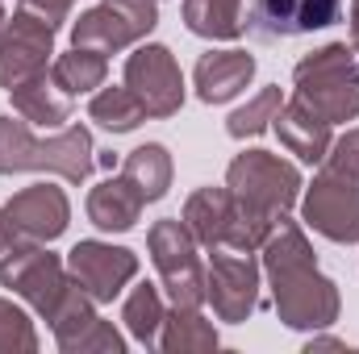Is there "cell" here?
<instances>
[{"instance_id": "cell-1", "label": "cell", "mask_w": 359, "mask_h": 354, "mask_svg": "<svg viewBox=\"0 0 359 354\" xmlns=\"http://www.w3.org/2000/svg\"><path fill=\"white\" fill-rule=\"evenodd\" d=\"M264 259V279L271 288V304H276V317L288 325V330H305V334H318V330H330L343 313V296H339V283L330 275H322L318 255L305 238V229L297 221H280L271 229V238L259 250Z\"/></svg>"}, {"instance_id": "cell-2", "label": "cell", "mask_w": 359, "mask_h": 354, "mask_svg": "<svg viewBox=\"0 0 359 354\" xmlns=\"http://www.w3.org/2000/svg\"><path fill=\"white\" fill-rule=\"evenodd\" d=\"M96 167V146H92L88 125H63L50 138H34L29 121H13L0 113V176H21V171H46L67 183H84Z\"/></svg>"}, {"instance_id": "cell-3", "label": "cell", "mask_w": 359, "mask_h": 354, "mask_svg": "<svg viewBox=\"0 0 359 354\" xmlns=\"http://www.w3.org/2000/svg\"><path fill=\"white\" fill-rule=\"evenodd\" d=\"M297 100L322 113L330 125L359 117V50L347 42H326L292 67Z\"/></svg>"}, {"instance_id": "cell-4", "label": "cell", "mask_w": 359, "mask_h": 354, "mask_svg": "<svg viewBox=\"0 0 359 354\" xmlns=\"http://www.w3.org/2000/svg\"><path fill=\"white\" fill-rule=\"evenodd\" d=\"M0 288H8L13 296H21L46 325L59 317V309L80 292L76 275L67 271V263L46 250L42 242L29 246H8L0 255Z\"/></svg>"}, {"instance_id": "cell-5", "label": "cell", "mask_w": 359, "mask_h": 354, "mask_svg": "<svg viewBox=\"0 0 359 354\" xmlns=\"http://www.w3.org/2000/svg\"><path fill=\"white\" fill-rule=\"evenodd\" d=\"M226 187H230L234 200L251 204L255 213H264L271 221H284L292 213V204L301 200L305 183H301V171L288 159L255 146V150L234 155V163L226 167Z\"/></svg>"}, {"instance_id": "cell-6", "label": "cell", "mask_w": 359, "mask_h": 354, "mask_svg": "<svg viewBox=\"0 0 359 354\" xmlns=\"http://www.w3.org/2000/svg\"><path fill=\"white\" fill-rule=\"evenodd\" d=\"M147 250L159 271V288L168 304L176 309H201L205 304V267H201V246L188 234L180 217H163L147 229Z\"/></svg>"}, {"instance_id": "cell-7", "label": "cell", "mask_w": 359, "mask_h": 354, "mask_svg": "<svg viewBox=\"0 0 359 354\" xmlns=\"http://www.w3.org/2000/svg\"><path fill=\"white\" fill-rule=\"evenodd\" d=\"M301 221L326 242H359V179L322 167L309 187H301Z\"/></svg>"}, {"instance_id": "cell-8", "label": "cell", "mask_w": 359, "mask_h": 354, "mask_svg": "<svg viewBox=\"0 0 359 354\" xmlns=\"http://www.w3.org/2000/svg\"><path fill=\"white\" fill-rule=\"evenodd\" d=\"M259 288H264V267L255 263V255H243V250H209L205 300L213 304L217 321L243 325L259 309Z\"/></svg>"}, {"instance_id": "cell-9", "label": "cell", "mask_w": 359, "mask_h": 354, "mask_svg": "<svg viewBox=\"0 0 359 354\" xmlns=\"http://www.w3.org/2000/svg\"><path fill=\"white\" fill-rule=\"evenodd\" d=\"M50 55H55V25L21 4L0 29V88L13 92L17 84L50 71L55 63Z\"/></svg>"}, {"instance_id": "cell-10", "label": "cell", "mask_w": 359, "mask_h": 354, "mask_svg": "<svg viewBox=\"0 0 359 354\" xmlns=\"http://www.w3.org/2000/svg\"><path fill=\"white\" fill-rule=\"evenodd\" d=\"M0 213H4V225H8L13 246H29V242H42L46 246V242L63 238V229L72 221V200H67V192L59 183L38 179V183L13 192Z\"/></svg>"}, {"instance_id": "cell-11", "label": "cell", "mask_w": 359, "mask_h": 354, "mask_svg": "<svg viewBox=\"0 0 359 354\" xmlns=\"http://www.w3.org/2000/svg\"><path fill=\"white\" fill-rule=\"evenodd\" d=\"M126 88L147 108V117H176L184 104V76L176 55L159 42H138L134 55H126Z\"/></svg>"}, {"instance_id": "cell-12", "label": "cell", "mask_w": 359, "mask_h": 354, "mask_svg": "<svg viewBox=\"0 0 359 354\" xmlns=\"http://www.w3.org/2000/svg\"><path fill=\"white\" fill-rule=\"evenodd\" d=\"M67 271L76 275V283L88 292L96 304H113L138 275V255L100 238H84L72 246L67 255Z\"/></svg>"}, {"instance_id": "cell-13", "label": "cell", "mask_w": 359, "mask_h": 354, "mask_svg": "<svg viewBox=\"0 0 359 354\" xmlns=\"http://www.w3.org/2000/svg\"><path fill=\"white\" fill-rule=\"evenodd\" d=\"M339 17H343V0H251L247 34L259 42L305 38V34L330 29Z\"/></svg>"}, {"instance_id": "cell-14", "label": "cell", "mask_w": 359, "mask_h": 354, "mask_svg": "<svg viewBox=\"0 0 359 354\" xmlns=\"http://www.w3.org/2000/svg\"><path fill=\"white\" fill-rule=\"evenodd\" d=\"M50 334H55V346L63 354H121L126 351V338L113 330V321H104L96 313V300L84 288L59 309V317L50 321Z\"/></svg>"}, {"instance_id": "cell-15", "label": "cell", "mask_w": 359, "mask_h": 354, "mask_svg": "<svg viewBox=\"0 0 359 354\" xmlns=\"http://www.w3.org/2000/svg\"><path fill=\"white\" fill-rule=\"evenodd\" d=\"M271 129H276L280 146H284L288 155H297L301 163H309V167L322 163L326 150H330V142H334V125H330L322 113H313L305 100H297V96L280 104Z\"/></svg>"}, {"instance_id": "cell-16", "label": "cell", "mask_w": 359, "mask_h": 354, "mask_svg": "<svg viewBox=\"0 0 359 354\" xmlns=\"http://www.w3.org/2000/svg\"><path fill=\"white\" fill-rule=\"evenodd\" d=\"M251 80H255V55H247L238 46L201 55L196 71H192V88L205 104H226V100L243 96Z\"/></svg>"}, {"instance_id": "cell-17", "label": "cell", "mask_w": 359, "mask_h": 354, "mask_svg": "<svg viewBox=\"0 0 359 354\" xmlns=\"http://www.w3.org/2000/svg\"><path fill=\"white\" fill-rule=\"evenodd\" d=\"M142 208H147L142 192L121 176V171L109 176V179H100L88 192V204H84L88 221L100 234H126V229H134L138 217H142Z\"/></svg>"}, {"instance_id": "cell-18", "label": "cell", "mask_w": 359, "mask_h": 354, "mask_svg": "<svg viewBox=\"0 0 359 354\" xmlns=\"http://www.w3.org/2000/svg\"><path fill=\"white\" fill-rule=\"evenodd\" d=\"M230 213H234V196H230V187L222 183V187H196V192L184 200L180 221L188 225V234L196 238L201 250H222V246H226Z\"/></svg>"}, {"instance_id": "cell-19", "label": "cell", "mask_w": 359, "mask_h": 354, "mask_svg": "<svg viewBox=\"0 0 359 354\" xmlns=\"http://www.w3.org/2000/svg\"><path fill=\"white\" fill-rule=\"evenodd\" d=\"M8 96H13L17 117L29 121V125H38V129H63V125L72 121V96H63V92L55 88L50 71H42V76L17 84Z\"/></svg>"}, {"instance_id": "cell-20", "label": "cell", "mask_w": 359, "mask_h": 354, "mask_svg": "<svg viewBox=\"0 0 359 354\" xmlns=\"http://www.w3.org/2000/svg\"><path fill=\"white\" fill-rule=\"evenodd\" d=\"M121 176L142 192L147 204H155V200L168 196L176 167H172V155H168L163 142H142V146H134V150L121 159Z\"/></svg>"}, {"instance_id": "cell-21", "label": "cell", "mask_w": 359, "mask_h": 354, "mask_svg": "<svg viewBox=\"0 0 359 354\" xmlns=\"http://www.w3.org/2000/svg\"><path fill=\"white\" fill-rule=\"evenodd\" d=\"M72 46H84V50H96V55H121V50H130V46H138L134 42V34L126 29V21L100 0L96 8L88 13H80V21L72 25Z\"/></svg>"}, {"instance_id": "cell-22", "label": "cell", "mask_w": 359, "mask_h": 354, "mask_svg": "<svg viewBox=\"0 0 359 354\" xmlns=\"http://www.w3.org/2000/svg\"><path fill=\"white\" fill-rule=\"evenodd\" d=\"M50 80L63 96H92L96 88H104L109 80V59L96 55V50H84V46H72L63 55H55L50 63Z\"/></svg>"}, {"instance_id": "cell-23", "label": "cell", "mask_w": 359, "mask_h": 354, "mask_svg": "<svg viewBox=\"0 0 359 354\" xmlns=\"http://www.w3.org/2000/svg\"><path fill=\"white\" fill-rule=\"evenodd\" d=\"M217 325L201 313V309H168L163 330H159V351L168 354H192V351H217Z\"/></svg>"}, {"instance_id": "cell-24", "label": "cell", "mask_w": 359, "mask_h": 354, "mask_svg": "<svg viewBox=\"0 0 359 354\" xmlns=\"http://www.w3.org/2000/svg\"><path fill=\"white\" fill-rule=\"evenodd\" d=\"M184 25L209 42H234L247 29L243 0H184Z\"/></svg>"}, {"instance_id": "cell-25", "label": "cell", "mask_w": 359, "mask_h": 354, "mask_svg": "<svg viewBox=\"0 0 359 354\" xmlns=\"http://www.w3.org/2000/svg\"><path fill=\"white\" fill-rule=\"evenodd\" d=\"M163 317H168V300H163V288H155V283H138L121 304V321H126L130 338L138 346H147V351L159 346Z\"/></svg>"}, {"instance_id": "cell-26", "label": "cell", "mask_w": 359, "mask_h": 354, "mask_svg": "<svg viewBox=\"0 0 359 354\" xmlns=\"http://www.w3.org/2000/svg\"><path fill=\"white\" fill-rule=\"evenodd\" d=\"M88 121H96L109 134H130V129H138L147 121V108H142V100L126 88V84H104V88L92 92Z\"/></svg>"}, {"instance_id": "cell-27", "label": "cell", "mask_w": 359, "mask_h": 354, "mask_svg": "<svg viewBox=\"0 0 359 354\" xmlns=\"http://www.w3.org/2000/svg\"><path fill=\"white\" fill-rule=\"evenodd\" d=\"M280 104H284V92L280 88H259L247 104H238V108L226 117V134L238 138V142H243V138H259L264 129H271Z\"/></svg>"}, {"instance_id": "cell-28", "label": "cell", "mask_w": 359, "mask_h": 354, "mask_svg": "<svg viewBox=\"0 0 359 354\" xmlns=\"http://www.w3.org/2000/svg\"><path fill=\"white\" fill-rule=\"evenodd\" d=\"M38 351V330L21 304L0 296V354H34Z\"/></svg>"}, {"instance_id": "cell-29", "label": "cell", "mask_w": 359, "mask_h": 354, "mask_svg": "<svg viewBox=\"0 0 359 354\" xmlns=\"http://www.w3.org/2000/svg\"><path fill=\"white\" fill-rule=\"evenodd\" d=\"M104 4L126 21V29L134 34V42H147L151 29L159 25V0H104Z\"/></svg>"}, {"instance_id": "cell-30", "label": "cell", "mask_w": 359, "mask_h": 354, "mask_svg": "<svg viewBox=\"0 0 359 354\" xmlns=\"http://www.w3.org/2000/svg\"><path fill=\"white\" fill-rule=\"evenodd\" d=\"M322 167H326V171H339V176L359 179V125H355V129H347L343 138H334V142H330V150H326Z\"/></svg>"}, {"instance_id": "cell-31", "label": "cell", "mask_w": 359, "mask_h": 354, "mask_svg": "<svg viewBox=\"0 0 359 354\" xmlns=\"http://www.w3.org/2000/svg\"><path fill=\"white\" fill-rule=\"evenodd\" d=\"M21 4H25L29 13L46 17V21H50V25L59 29V25L67 21V13H72V4H76V0H21Z\"/></svg>"}, {"instance_id": "cell-32", "label": "cell", "mask_w": 359, "mask_h": 354, "mask_svg": "<svg viewBox=\"0 0 359 354\" xmlns=\"http://www.w3.org/2000/svg\"><path fill=\"white\" fill-rule=\"evenodd\" d=\"M351 46L359 50V0H351Z\"/></svg>"}, {"instance_id": "cell-33", "label": "cell", "mask_w": 359, "mask_h": 354, "mask_svg": "<svg viewBox=\"0 0 359 354\" xmlns=\"http://www.w3.org/2000/svg\"><path fill=\"white\" fill-rule=\"evenodd\" d=\"M13 246V238H8V225H4V213H0V255Z\"/></svg>"}, {"instance_id": "cell-34", "label": "cell", "mask_w": 359, "mask_h": 354, "mask_svg": "<svg viewBox=\"0 0 359 354\" xmlns=\"http://www.w3.org/2000/svg\"><path fill=\"white\" fill-rule=\"evenodd\" d=\"M4 21H8V13H4V4H0V29H4Z\"/></svg>"}]
</instances>
